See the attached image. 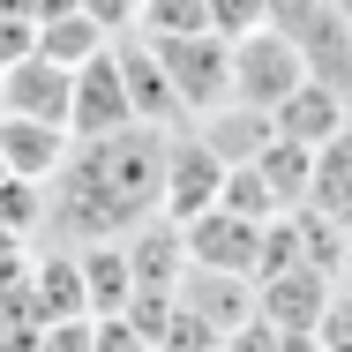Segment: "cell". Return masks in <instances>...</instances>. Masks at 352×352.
<instances>
[{
  "label": "cell",
  "instance_id": "cell-1",
  "mask_svg": "<svg viewBox=\"0 0 352 352\" xmlns=\"http://www.w3.org/2000/svg\"><path fill=\"white\" fill-rule=\"evenodd\" d=\"M157 157H165V128L75 142L60 180H45V232H68V240L135 232L142 217H157Z\"/></svg>",
  "mask_w": 352,
  "mask_h": 352
},
{
  "label": "cell",
  "instance_id": "cell-2",
  "mask_svg": "<svg viewBox=\"0 0 352 352\" xmlns=\"http://www.w3.org/2000/svg\"><path fill=\"white\" fill-rule=\"evenodd\" d=\"M135 38H142V30H135ZM150 53H157V68H165V82H173V98H180L188 120L232 105V38L188 30V38H150Z\"/></svg>",
  "mask_w": 352,
  "mask_h": 352
},
{
  "label": "cell",
  "instance_id": "cell-3",
  "mask_svg": "<svg viewBox=\"0 0 352 352\" xmlns=\"http://www.w3.org/2000/svg\"><path fill=\"white\" fill-rule=\"evenodd\" d=\"M300 82H307V68H300V53H292V38H285L278 23H263V30L232 38V98H240V105L278 113Z\"/></svg>",
  "mask_w": 352,
  "mask_h": 352
},
{
  "label": "cell",
  "instance_id": "cell-4",
  "mask_svg": "<svg viewBox=\"0 0 352 352\" xmlns=\"http://www.w3.org/2000/svg\"><path fill=\"white\" fill-rule=\"evenodd\" d=\"M217 180H225V165L195 142V128H188V120L165 128V157H157V217L188 225L195 210H210V203H217Z\"/></svg>",
  "mask_w": 352,
  "mask_h": 352
},
{
  "label": "cell",
  "instance_id": "cell-5",
  "mask_svg": "<svg viewBox=\"0 0 352 352\" xmlns=\"http://www.w3.org/2000/svg\"><path fill=\"white\" fill-rule=\"evenodd\" d=\"M278 30L292 38V53H300L307 82H322V90L352 98V23L338 15V0H315L307 15H292V23H278Z\"/></svg>",
  "mask_w": 352,
  "mask_h": 352
},
{
  "label": "cell",
  "instance_id": "cell-6",
  "mask_svg": "<svg viewBox=\"0 0 352 352\" xmlns=\"http://www.w3.org/2000/svg\"><path fill=\"white\" fill-rule=\"evenodd\" d=\"M120 128H135V113H128L120 60H113V45H105V53L82 60L75 82H68V135L75 142H98V135H120Z\"/></svg>",
  "mask_w": 352,
  "mask_h": 352
},
{
  "label": "cell",
  "instance_id": "cell-7",
  "mask_svg": "<svg viewBox=\"0 0 352 352\" xmlns=\"http://www.w3.org/2000/svg\"><path fill=\"white\" fill-rule=\"evenodd\" d=\"M180 248H188V270H240V278H255L263 225L255 217H232L225 203H210V210H195L180 225Z\"/></svg>",
  "mask_w": 352,
  "mask_h": 352
},
{
  "label": "cell",
  "instance_id": "cell-8",
  "mask_svg": "<svg viewBox=\"0 0 352 352\" xmlns=\"http://www.w3.org/2000/svg\"><path fill=\"white\" fill-rule=\"evenodd\" d=\"M330 300H338V278H322L307 263H285V270H263L255 278V315L270 330H315L330 315Z\"/></svg>",
  "mask_w": 352,
  "mask_h": 352
},
{
  "label": "cell",
  "instance_id": "cell-9",
  "mask_svg": "<svg viewBox=\"0 0 352 352\" xmlns=\"http://www.w3.org/2000/svg\"><path fill=\"white\" fill-rule=\"evenodd\" d=\"M180 315H195L210 338H232L255 322V278L240 270H180Z\"/></svg>",
  "mask_w": 352,
  "mask_h": 352
},
{
  "label": "cell",
  "instance_id": "cell-10",
  "mask_svg": "<svg viewBox=\"0 0 352 352\" xmlns=\"http://www.w3.org/2000/svg\"><path fill=\"white\" fill-rule=\"evenodd\" d=\"M113 60H120V82H128V113H135V128H180L188 113H180V98H173V82L157 68V53H150V38H113Z\"/></svg>",
  "mask_w": 352,
  "mask_h": 352
},
{
  "label": "cell",
  "instance_id": "cell-11",
  "mask_svg": "<svg viewBox=\"0 0 352 352\" xmlns=\"http://www.w3.org/2000/svg\"><path fill=\"white\" fill-rule=\"evenodd\" d=\"M68 68H53V60H15V68H0V113L8 120H53V128H68Z\"/></svg>",
  "mask_w": 352,
  "mask_h": 352
},
{
  "label": "cell",
  "instance_id": "cell-12",
  "mask_svg": "<svg viewBox=\"0 0 352 352\" xmlns=\"http://www.w3.org/2000/svg\"><path fill=\"white\" fill-rule=\"evenodd\" d=\"M68 150H75L68 128H53V120H8L0 113V165H8V180L45 188V180H60Z\"/></svg>",
  "mask_w": 352,
  "mask_h": 352
},
{
  "label": "cell",
  "instance_id": "cell-13",
  "mask_svg": "<svg viewBox=\"0 0 352 352\" xmlns=\"http://www.w3.org/2000/svg\"><path fill=\"white\" fill-rule=\"evenodd\" d=\"M345 128H352V98L322 90V82H300L278 113H270V135L300 142V150H322V142H338Z\"/></svg>",
  "mask_w": 352,
  "mask_h": 352
},
{
  "label": "cell",
  "instance_id": "cell-14",
  "mask_svg": "<svg viewBox=\"0 0 352 352\" xmlns=\"http://www.w3.org/2000/svg\"><path fill=\"white\" fill-rule=\"evenodd\" d=\"M128 240V270H135V292H180V270H188V248H180V225L173 217H142Z\"/></svg>",
  "mask_w": 352,
  "mask_h": 352
},
{
  "label": "cell",
  "instance_id": "cell-15",
  "mask_svg": "<svg viewBox=\"0 0 352 352\" xmlns=\"http://www.w3.org/2000/svg\"><path fill=\"white\" fill-rule=\"evenodd\" d=\"M188 128H195V142L210 150L217 165H248V157L270 142V113H255V105H240V98H232V105H217V113L188 120Z\"/></svg>",
  "mask_w": 352,
  "mask_h": 352
},
{
  "label": "cell",
  "instance_id": "cell-16",
  "mask_svg": "<svg viewBox=\"0 0 352 352\" xmlns=\"http://www.w3.org/2000/svg\"><path fill=\"white\" fill-rule=\"evenodd\" d=\"M82 292H90V315H128L135 300V270H128V240H82Z\"/></svg>",
  "mask_w": 352,
  "mask_h": 352
},
{
  "label": "cell",
  "instance_id": "cell-17",
  "mask_svg": "<svg viewBox=\"0 0 352 352\" xmlns=\"http://www.w3.org/2000/svg\"><path fill=\"white\" fill-rule=\"evenodd\" d=\"M255 180L270 188V203H278V217L285 210H307V180H315V150H300V142H285V135H270L255 157Z\"/></svg>",
  "mask_w": 352,
  "mask_h": 352
},
{
  "label": "cell",
  "instance_id": "cell-18",
  "mask_svg": "<svg viewBox=\"0 0 352 352\" xmlns=\"http://www.w3.org/2000/svg\"><path fill=\"white\" fill-rule=\"evenodd\" d=\"M113 45V30L90 15V8H68V15H53V23H38V60H53V68H82V60H98Z\"/></svg>",
  "mask_w": 352,
  "mask_h": 352
},
{
  "label": "cell",
  "instance_id": "cell-19",
  "mask_svg": "<svg viewBox=\"0 0 352 352\" xmlns=\"http://www.w3.org/2000/svg\"><path fill=\"white\" fill-rule=\"evenodd\" d=\"M307 210H322V217H338L352 232V128L338 142H322L315 150V180H307Z\"/></svg>",
  "mask_w": 352,
  "mask_h": 352
},
{
  "label": "cell",
  "instance_id": "cell-20",
  "mask_svg": "<svg viewBox=\"0 0 352 352\" xmlns=\"http://www.w3.org/2000/svg\"><path fill=\"white\" fill-rule=\"evenodd\" d=\"M135 30H142V38H188V30H210V0H135Z\"/></svg>",
  "mask_w": 352,
  "mask_h": 352
},
{
  "label": "cell",
  "instance_id": "cell-21",
  "mask_svg": "<svg viewBox=\"0 0 352 352\" xmlns=\"http://www.w3.org/2000/svg\"><path fill=\"white\" fill-rule=\"evenodd\" d=\"M270 23V0H210V30L217 38H248Z\"/></svg>",
  "mask_w": 352,
  "mask_h": 352
},
{
  "label": "cell",
  "instance_id": "cell-22",
  "mask_svg": "<svg viewBox=\"0 0 352 352\" xmlns=\"http://www.w3.org/2000/svg\"><path fill=\"white\" fill-rule=\"evenodd\" d=\"M38 352H98V315H68V322H45Z\"/></svg>",
  "mask_w": 352,
  "mask_h": 352
},
{
  "label": "cell",
  "instance_id": "cell-23",
  "mask_svg": "<svg viewBox=\"0 0 352 352\" xmlns=\"http://www.w3.org/2000/svg\"><path fill=\"white\" fill-rule=\"evenodd\" d=\"M98 352H157V338H142L128 315H98Z\"/></svg>",
  "mask_w": 352,
  "mask_h": 352
},
{
  "label": "cell",
  "instance_id": "cell-24",
  "mask_svg": "<svg viewBox=\"0 0 352 352\" xmlns=\"http://www.w3.org/2000/svg\"><path fill=\"white\" fill-rule=\"evenodd\" d=\"M315 338H322V352H352V292H345V285H338L330 315L315 322Z\"/></svg>",
  "mask_w": 352,
  "mask_h": 352
},
{
  "label": "cell",
  "instance_id": "cell-25",
  "mask_svg": "<svg viewBox=\"0 0 352 352\" xmlns=\"http://www.w3.org/2000/svg\"><path fill=\"white\" fill-rule=\"evenodd\" d=\"M30 53H38V30L0 8V68H15V60H30Z\"/></svg>",
  "mask_w": 352,
  "mask_h": 352
},
{
  "label": "cell",
  "instance_id": "cell-26",
  "mask_svg": "<svg viewBox=\"0 0 352 352\" xmlns=\"http://www.w3.org/2000/svg\"><path fill=\"white\" fill-rule=\"evenodd\" d=\"M0 8H8V15H23V23L38 30V23H53V15H68V8H82V0H0Z\"/></svg>",
  "mask_w": 352,
  "mask_h": 352
},
{
  "label": "cell",
  "instance_id": "cell-27",
  "mask_svg": "<svg viewBox=\"0 0 352 352\" xmlns=\"http://www.w3.org/2000/svg\"><path fill=\"white\" fill-rule=\"evenodd\" d=\"M338 15H345V23H352V0H338Z\"/></svg>",
  "mask_w": 352,
  "mask_h": 352
}]
</instances>
